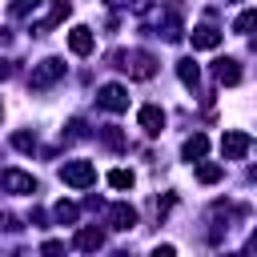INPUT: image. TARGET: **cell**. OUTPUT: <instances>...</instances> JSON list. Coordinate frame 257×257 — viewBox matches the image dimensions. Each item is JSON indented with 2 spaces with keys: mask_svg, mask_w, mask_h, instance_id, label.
Here are the masks:
<instances>
[{
  "mask_svg": "<svg viewBox=\"0 0 257 257\" xmlns=\"http://www.w3.org/2000/svg\"><path fill=\"white\" fill-rule=\"evenodd\" d=\"M116 68H124L133 80H153L157 76V56L145 52V48H133V52H120L116 56Z\"/></svg>",
  "mask_w": 257,
  "mask_h": 257,
  "instance_id": "1",
  "label": "cell"
},
{
  "mask_svg": "<svg viewBox=\"0 0 257 257\" xmlns=\"http://www.w3.org/2000/svg\"><path fill=\"white\" fill-rule=\"evenodd\" d=\"M64 76V60L60 56H48V60H40V64H32V76H28V88H52L56 80Z\"/></svg>",
  "mask_w": 257,
  "mask_h": 257,
  "instance_id": "2",
  "label": "cell"
},
{
  "mask_svg": "<svg viewBox=\"0 0 257 257\" xmlns=\"http://www.w3.org/2000/svg\"><path fill=\"white\" fill-rule=\"evenodd\" d=\"M60 181L72 185V189H88L96 181V165L92 161H64L60 165Z\"/></svg>",
  "mask_w": 257,
  "mask_h": 257,
  "instance_id": "3",
  "label": "cell"
},
{
  "mask_svg": "<svg viewBox=\"0 0 257 257\" xmlns=\"http://www.w3.org/2000/svg\"><path fill=\"white\" fill-rule=\"evenodd\" d=\"M0 189L4 193H36V177L24 169H4L0 173Z\"/></svg>",
  "mask_w": 257,
  "mask_h": 257,
  "instance_id": "4",
  "label": "cell"
},
{
  "mask_svg": "<svg viewBox=\"0 0 257 257\" xmlns=\"http://www.w3.org/2000/svg\"><path fill=\"white\" fill-rule=\"evenodd\" d=\"M96 104H100V108H108V112H124V108H128V92H124L120 84H100Z\"/></svg>",
  "mask_w": 257,
  "mask_h": 257,
  "instance_id": "5",
  "label": "cell"
},
{
  "mask_svg": "<svg viewBox=\"0 0 257 257\" xmlns=\"http://www.w3.org/2000/svg\"><path fill=\"white\" fill-rule=\"evenodd\" d=\"M249 149H253V141H249L245 133H237V128L221 137V157H225V161H241Z\"/></svg>",
  "mask_w": 257,
  "mask_h": 257,
  "instance_id": "6",
  "label": "cell"
},
{
  "mask_svg": "<svg viewBox=\"0 0 257 257\" xmlns=\"http://www.w3.org/2000/svg\"><path fill=\"white\" fill-rule=\"evenodd\" d=\"M68 12H72V4H68V0H52V4H48V12H44V20H36V24H32V32H36V36L52 32V28H56Z\"/></svg>",
  "mask_w": 257,
  "mask_h": 257,
  "instance_id": "7",
  "label": "cell"
},
{
  "mask_svg": "<svg viewBox=\"0 0 257 257\" xmlns=\"http://www.w3.org/2000/svg\"><path fill=\"white\" fill-rule=\"evenodd\" d=\"M108 225H112V229H120V233H128V229L137 225V209H133L128 201H116V205H108Z\"/></svg>",
  "mask_w": 257,
  "mask_h": 257,
  "instance_id": "8",
  "label": "cell"
},
{
  "mask_svg": "<svg viewBox=\"0 0 257 257\" xmlns=\"http://www.w3.org/2000/svg\"><path fill=\"white\" fill-rule=\"evenodd\" d=\"M137 120H141V128H145L149 137H157V133L165 128V108H161V104H145V108L137 112Z\"/></svg>",
  "mask_w": 257,
  "mask_h": 257,
  "instance_id": "9",
  "label": "cell"
},
{
  "mask_svg": "<svg viewBox=\"0 0 257 257\" xmlns=\"http://www.w3.org/2000/svg\"><path fill=\"white\" fill-rule=\"evenodd\" d=\"M92 28H84V24H76L72 32H68V48H72V56H88L92 52Z\"/></svg>",
  "mask_w": 257,
  "mask_h": 257,
  "instance_id": "10",
  "label": "cell"
},
{
  "mask_svg": "<svg viewBox=\"0 0 257 257\" xmlns=\"http://www.w3.org/2000/svg\"><path fill=\"white\" fill-rule=\"evenodd\" d=\"M76 249H84V253H96L100 245H104V233L96 229V225H84V229H76V241H72Z\"/></svg>",
  "mask_w": 257,
  "mask_h": 257,
  "instance_id": "11",
  "label": "cell"
},
{
  "mask_svg": "<svg viewBox=\"0 0 257 257\" xmlns=\"http://www.w3.org/2000/svg\"><path fill=\"white\" fill-rule=\"evenodd\" d=\"M189 40H193V48H217V44H221V28L201 24V28H193V32H189Z\"/></svg>",
  "mask_w": 257,
  "mask_h": 257,
  "instance_id": "12",
  "label": "cell"
},
{
  "mask_svg": "<svg viewBox=\"0 0 257 257\" xmlns=\"http://www.w3.org/2000/svg\"><path fill=\"white\" fill-rule=\"evenodd\" d=\"M213 76H217V84H237V80H241V64L229 60V56H221V60L213 64Z\"/></svg>",
  "mask_w": 257,
  "mask_h": 257,
  "instance_id": "13",
  "label": "cell"
},
{
  "mask_svg": "<svg viewBox=\"0 0 257 257\" xmlns=\"http://www.w3.org/2000/svg\"><path fill=\"white\" fill-rule=\"evenodd\" d=\"M205 153H209V137H205V133H193V137L181 145V157H185V161H201Z\"/></svg>",
  "mask_w": 257,
  "mask_h": 257,
  "instance_id": "14",
  "label": "cell"
},
{
  "mask_svg": "<svg viewBox=\"0 0 257 257\" xmlns=\"http://www.w3.org/2000/svg\"><path fill=\"white\" fill-rule=\"evenodd\" d=\"M221 177H225V165H217V161H205V157L197 161V181H201V185H217Z\"/></svg>",
  "mask_w": 257,
  "mask_h": 257,
  "instance_id": "15",
  "label": "cell"
},
{
  "mask_svg": "<svg viewBox=\"0 0 257 257\" xmlns=\"http://www.w3.org/2000/svg\"><path fill=\"white\" fill-rule=\"evenodd\" d=\"M177 76H181V84H185V88H197V84H201V68H197L189 56H185V60H177Z\"/></svg>",
  "mask_w": 257,
  "mask_h": 257,
  "instance_id": "16",
  "label": "cell"
},
{
  "mask_svg": "<svg viewBox=\"0 0 257 257\" xmlns=\"http://www.w3.org/2000/svg\"><path fill=\"white\" fill-rule=\"evenodd\" d=\"M52 217H56L60 225H72V221H76V205H72V201H56V209H52Z\"/></svg>",
  "mask_w": 257,
  "mask_h": 257,
  "instance_id": "17",
  "label": "cell"
},
{
  "mask_svg": "<svg viewBox=\"0 0 257 257\" xmlns=\"http://www.w3.org/2000/svg\"><path fill=\"white\" fill-rule=\"evenodd\" d=\"M233 28H237V32H257V8H245V12L233 20Z\"/></svg>",
  "mask_w": 257,
  "mask_h": 257,
  "instance_id": "18",
  "label": "cell"
},
{
  "mask_svg": "<svg viewBox=\"0 0 257 257\" xmlns=\"http://www.w3.org/2000/svg\"><path fill=\"white\" fill-rule=\"evenodd\" d=\"M108 185H112V189H133V173H128V169H112V173H108Z\"/></svg>",
  "mask_w": 257,
  "mask_h": 257,
  "instance_id": "19",
  "label": "cell"
},
{
  "mask_svg": "<svg viewBox=\"0 0 257 257\" xmlns=\"http://www.w3.org/2000/svg\"><path fill=\"white\" fill-rule=\"evenodd\" d=\"M100 141H104V145H108V149H124V137H120V133H116V124H108V128H104V133H100Z\"/></svg>",
  "mask_w": 257,
  "mask_h": 257,
  "instance_id": "20",
  "label": "cell"
},
{
  "mask_svg": "<svg viewBox=\"0 0 257 257\" xmlns=\"http://www.w3.org/2000/svg\"><path fill=\"white\" fill-rule=\"evenodd\" d=\"M36 4H40V0H12L8 12H12V16H28V12H36Z\"/></svg>",
  "mask_w": 257,
  "mask_h": 257,
  "instance_id": "21",
  "label": "cell"
},
{
  "mask_svg": "<svg viewBox=\"0 0 257 257\" xmlns=\"http://www.w3.org/2000/svg\"><path fill=\"white\" fill-rule=\"evenodd\" d=\"M12 145H16L20 153H32V149H36V137H32V133H16V137H12Z\"/></svg>",
  "mask_w": 257,
  "mask_h": 257,
  "instance_id": "22",
  "label": "cell"
},
{
  "mask_svg": "<svg viewBox=\"0 0 257 257\" xmlns=\"http://www.w3.org/2000/svg\"><path fill=\"white\" fill-rule=\"evenodd\" d=\"M0 229H8V233H16V229H20V221H16L12 213H0Z\"/></svg>",
  "mask_w": 257,
  "mask_h": 257,
  "instance_id": "23",
  "label": "cell"
},
{
  "mask_svg": "<svg viewBox=\"0 0 257 257\" xmlns=\"http://www.w3.org/2000/svg\"><path fill=\"white\" fill-rule=\"evenodd\" d=\"M8 76H12V64H8L4 56H0V80H8Z\"/></svg>",
  "mask_w": 257,
  "mask_h": 257,
  "instance_id": "24",
  "label": "cell"
},
{
  "mask_svg": "<svg viewBox=\"0 0 257 257\" xmlns=\"http://www.w3.org/2000/svg\"><path fill=\"white\" fill-rule=\"evenodd\" d=\"M245 249H249V253H257V233L249 237V245H245Z\"/></svg>",
  "mask_w": 257,
  "mask_h": 257,
  "instance_id": "25",
  "label": "cell"
},
{
  "mask_svg": "<svg viewBox=\"0 0 257 257\" xmlns=\"http://www.w3.org/2000/svg\"><path fill=\"white\" fill-rule=\"evenodd\" d=\"M253 48H257V32H253Z\"/></svg>",
  "mask_w": 257,
  "mask_h": 257,
  "instance_id": "26",
  "label": "cell"
},
{
  "mask_svg": "<svg viewBox=\"0 0 257 257\" xmlns=\"http://www.w3.org/2000/svg\"><path fill=\"white\" fill-rule=\"evenodd\" d=\"M225 4H237V0H225Z\"/></svg>",
  "mask_w": 257,
  "mask_h": 257,
  "instance_id": "27",
  "label": "cell"
},
{
  "mask_svg": "<svg viewBox=\"0 0 257 257\" xmlns=\"http://www.w3.org/2000/svg\"><path fill=\"white\" fill-rule=\"evenodd\" d=\"M0 112H4V104H0Z\"/></svg>",
  "mask_w": 257,
  "mask_h": 257,
  "instance_id": "28",
  "label": "cell"
}]
</instances>
